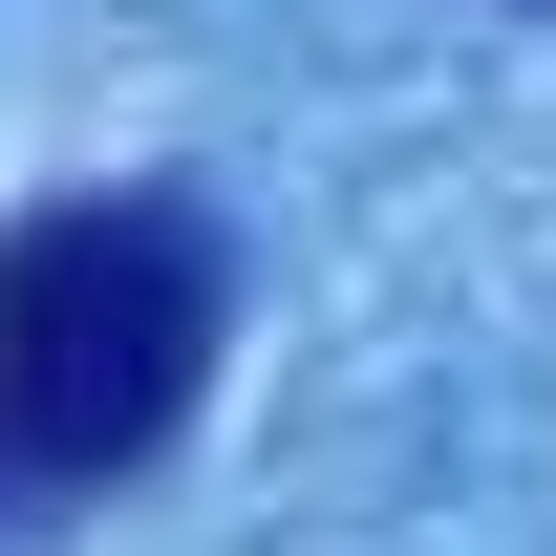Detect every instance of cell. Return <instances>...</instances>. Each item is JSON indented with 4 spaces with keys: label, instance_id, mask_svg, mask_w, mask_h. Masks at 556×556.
<instances>
[{
    "label": "cell",
    "instance_id": "6da1fadb",
    "mask_svg": "<svg viewBox=\"0 0 556 556\" xmlns=\"http://www.w3.org/2000/svg\"><path fill=\"white\" fill-rule=\"evenodd\" d=\"M214 343H236V257L193 193H43L0 236V471L108 492L193 428Z\"/></svg>",
    "mask_w": 556,
    "mask_h": 556
}]
</instances>
